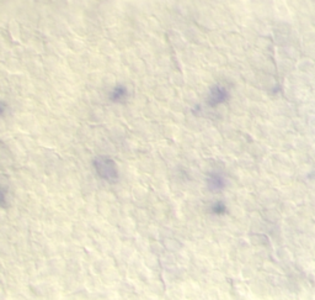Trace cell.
<instances>
[{
  "instance_id": "obj_1",
  "label": "cell",
  "mask_w": 315,
  "mask_h": 300,
  "mask_svg": "<svg viewBox=\"0 0 315 300\" xmlns=\"http://www.w3.org/2000/svg\"><path fill=\"white\" fill-rule=\"evenodd\" d=\"M96 169H97V173L101 175L102 179L110 180V182H114L115 177H116L117 174L114 163L109 162V161L106 160H101V162H97Z\"/></svg>"
},
{
  "instance_id": "obj_2",
  "label": "cell",
  "mask_w": 315,
  "mask_h": 300,
  "mask_svg": "<svg viewBox=\"0 0 315 300\" xmlns=\"http://www.w3.org/2000/svg\"><path fill=\"white\" fill-rule=\"evenodd\" d=\"M207 185H208L209 190H212V192H221L226 187V180H224V178L221 174H218V173L216 174L214 173V174H211L208 177Z\"/></svg>"
},
{
  "instance_id": "obj_3",
  "label": "cell",
  "mask_w": 315,
  "mask_h": 300,
  "mask_svg": "<svg viewBox=\"0 0 315 300\" xmlns=\"http://www.w3.org/2000/svg\"><path fill=\"white\" fill-rule=\"evenodd\" d=\"M209 211H211V214H213V215L216 216H223L228 213V206L226 205L224 201L218 200V201H214V203L212 204L211 208H209Z\"/></svg>"
}]
</instances>
